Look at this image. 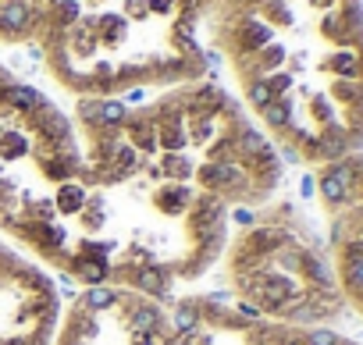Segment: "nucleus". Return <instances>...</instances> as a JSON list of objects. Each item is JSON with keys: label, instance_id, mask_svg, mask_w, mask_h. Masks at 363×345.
Returning <instances> with one entry per match:
<instances>
[{"label": "nucleus", "instance_id": "obj_16", "mask_svg": "<svg viewBox=\"0 0 363 345\" xmlns=\"http://www.w3.org/2000/svg\"><path fill=\"white\" fill-rule=\"evenodd\" d=\"M29 214H36V217H54V203H29Z\"/></svg>", "mask_w": 363, "mask_h": 345}, {"label": "nucleus", "instance_id": "obj_15", "mask_svg": "<svg viewBox=\"0 0 363 345\" xmlns=\"http://www.w3.org/2000/svg\"><path fill=\"white\" fill-rule=\"evenodd\" d=\"M22 149H26V142H18L15 135H11V142H4V157H8V160H15Z\"/></svg>", "mask_w": 363, "mask_h": 345}, {"label": "nucleus", "instance_id": "obj_8", "mask_svg": "<svg viewBox=\"0 0 363 345\" xmlns=\"http://www.w3.org/2000/svg\"><path fill=\"white\" fill-rule=\"evenodd\" d=\"M128 324H132L135 334H153L160 327V310L157 306H135L132 317H128Z\"/></svg>", "mask_w": 363, "mask_h": 345}, {"label": "nucleus", "instance_id": "obj_1", "mask_svg": "<svg viewBox=\"0 0 363 345\" xmlns=\"http://www.w3.org/2000/svg\"><path fill=\"white\" fill-rule=\"evenodd\" d=\"M328 214H331V246H335V274L345 302L363 317V149L324 164L313 182Z\"/></svg>", "mask_w": 363, "mask_h": 345}, {"label": "nucleus", "instance_id": "obj_12", "mask_svg": "<svg viewBox=\"0 0 363 345\" xmlns=\"http://www.w3.org/2000/svg\"><path fill=\"white\" fill-rule=\"evenodd\" d=\"M193 203V196L186 193V189H174V193H164V200H160V207L167 210V214H182Z\"/></svg>", "mask_w": 363, "mask_h": 345}, {"label": "nucleus", "instance_id": "obj_10", "mask_svg": "<svg viewBox=\"0 0 363 345\" xmlns=\"http://www.w3.org/2000/svg\"><path fill=\"white\" fill-rule=\"evenodd\" d=\"M200 324V310L196 306H178L174 310V334H193Z\"/></svg>", "mask_w": 363, "mask_h": 345}, {"label": "nucleus", "instance_id": "obj_2", "mask_svg": "<svg viewBox=\"0 0 363 345\" xmlns=\"http://www.w3.org/2000/svg\"><path fill=\"white\" fill-rule=\"evenodd\" d=\"M167 274H164V267H157V264H143L139 271H135V278H132V285L135 288H143V292H150V295H157V299H164L167 295Z\"/></svg>", "mask_w": 363, "mask_h": 345}, {"label": "nucleus", "instance_id": "obj_4", "mask_svg": "<svg viewBox=\"0 0 363 345\" xmlns=\"http://www.w3.org/2000/svg\"><path fill=\"white\" fill-rule=\"evenodd\" d=\"M29 26V8L22 0H8L4 8H0V29L4 33H26Z\"/></svg>", "mask_w": 363, "mask_h": 345}, {"label": "nucleus", "instance_id": "obj_5", "mask_svg": "<svg viewBox=\"0 0 363 345\" xmlns=\"http://www.w3.org/2000/svg\"><path fill=\"white\" fill-rule=\"evenodd\" d=\"M75 274L93 288V285H104L107 281V260H100V256H79L75 260Z\"/></svg>", "mask_w": 363, "mask_h": 345}, {"label": "nucleus", "instance_id": "obj_11", "mask_svg": "<svg viewBox=\"0 0 363 345\" xmlns=\"http://www.w3.org/2000/svg\"><path fill=\"white\" fill-rule=\"evenodd\" d=\"M196 182H200L203 189H211V193H221V164L200 167V171H196Z\"/></svg>", "mask_w": 363, "mask_h": 345}, {"label": "nucleus", "instance_id": "obj_18", "mask_svg": "<svg viewBox=\"0 0 363 345\" xmlns=\"http://www.w3.org/2000/svg\"><path fill=\"white\" fill-rule=\"evenodd\" d=\"M150 8H153V11H167L171 0H150Z\"/></svg>", "mask_w": 363, "mask_h": 345}, {"label": "nucleus", "instance_id": "obj_6", "mask_svg": "<svg viewBox=\"0 0 363 345\" xmlns=\"http://www.w3.org/2000/svg\"><path fill=\"white\" fill-rule=\"evenodd\" d=\"M82 207H86V189L75 186V182H65L57 189V210L61 214H79Z\"/></svg>", "mask_w": 363, "mask_h": 345}, {"label": "nucleus", "instance_id": "obj_14", "mask_svg": "<svg viewBox=\"0 0 363 345\" xmlns=\"http://www.w3.org/2000/svg\"><path fill=\"white\" fill-rule=\"evenodd\" d=\"M79 331H82L86 338H96V334H100V324L93 320V313H86V317L79 313Z\"/></svg>", "mask_w": 363, "mask_h": 345}, {"label": "nucleus", "instance_id": "obj_7", "mask_svg": "<svg viewBox=\"0 0 363 345\" xmlns=\"http://www.w3.org/2000/svg\"><path fill=\"white\" fill-rule=\"evenodd\" d=\"M114 302H118V292L107 288V285H93V288L86 292V299H82L86 313H104V310H111Z\"/></svg>", "mask_w": 363, "mask_h": 345}, {"label": "nucleus", "instance_id": "obj_9", "mask_svg": "<svg viewBox=\"0 0 363 345\" xmlns=\"http://www.w3.org/2000/svg\"><path fill=\"white\" fill-rule=\"evenodd\" d=\"M128 121V114H125V103H118V100H104L100 103V128H118V125H125Z\"/></svg>", "mask_w": 363, "mask_h": 345}, {"label": "nucleus", "instance_id": "obj_13", "mask_svg": "<svg viewBox=\"0 0 363 345\" xmlns=\"http://www.w3.org/2000/svg\"><path fill=\"white\" fill-rule=\"evenodd\" d=\"M79 114H82V121L96 125V121H100V100H86V103L79 107Z\"/></svg>", "mask_w": 363, "mask_h": 345}, {"label": "nucleus", "instance_id": "obj_3", "mask_svg": "<svg viewBox=\"0 0 363 345\" xmlns=\"http://www.w3.org/2000/svg\"><path fill=\"white\" fill-rule=\"evenodd\" d=\"M0 103L15 107V111H40L43 107V96L33 86H8L4 93H0Z\"/></svg>", "mask_w": 363, "mask_h": 345}, {"label": "nucleus", "instance_id": "obj_17", "mask_svg": "<svg viewBox=\"0 0 363 345\" xmlns=\"http://www.w3.org/2000/svg\"><path fill=\"white\" fill-rule=\"evenodd\" d=\"M235 221H239V225H257V217H253L250 210H242V207L235 210Z\"/></svg>", "mask_w": 363, "mask_h": 345}]
</instances>
